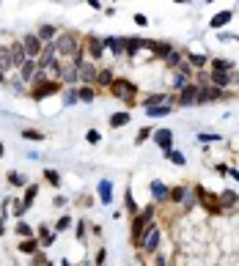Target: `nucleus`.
<instances>
[{
	"label": "nucleus",
	"mask_w": 239,
	"mask_h": 266,
	"mask_svg": "<svg viewBox=\"0 0 239 266\" xmlns=\"http://www.w3.org/2000/svg\"><path fill=\"white\" fill-rule=\"evenodd\" d=\"M154 222V203L151 206H146V209H141L138 214L132 217V244L138 247L141 244V239H143V233L148 231V225Z\"/></svg>",
	"instance_id": "1"
},
{
	"label": "nucleus",
	"mask_w": 239,
	"mask_h": 266,
	"mask_svg": "<svg viewBox=\"0 0 239 266\" xmlns=\"http://www.w3.org/2000/svg\"><path fill=\"white\" fill-rule=\"evenodd\" d=\"M107 91L113 93L116 99H121V102H127V105H135V93H138V85L132 83V80L127 77H116L110 83V88Z\"/></svg>",
	"instance_id": "2"
},
{
	"label": "nucleus",
	"mask_w": 239,
	"mask_h": 266,
	"mask_svg": "<svg viewBox=\"0 0 239 266\" xmlns=\"http://www.w3.org/2000/svg\"><path fill=\"white\" fill-rule=\"evenodd\" d=\"M160 244H162V228L157 222H151L148 225V231L143 233L138 250H141L143 255H154V252H160Z\"/></svg>",
	"instance_id": "3"
},
{
	"label": "nucleus",
	"mask_w": 239,
	"mask_h": 266,
	"mask_svg": "<svg viewBox=\"0 0 239 266\" xmlns=\"http://www.w3.org/2000/svg\"><path fill=\"white\" fill-rule=\"evenodd\" d=\"M173 105H179V107H195V105H206L204 102V88L201 85H195V83H190L184 91H179L176 93V102Z\"/></svg>",
	"instance_id": "4"
},
{
	"label": "nucleus",
	"mask_w": 239,
	"mask_h": 266,
	"mask_svg": "<svg viewBox=\"0 0 239 266\" xmlns=\"http://www.w3.org/2000/svg\"><path fill=\"white\" fill-rule=\"evenodd\" d=\"M195 189V198H198V206L201 209H206L209 214H223V206H220V198H217V192H209L206 187H192Z\"/></svg>",
	"instance_id": "5"
},
{
	"label": "nucleus",
	"mask_w": 239,
	"mask_h": 266,
	"mask_svg": "<svg viewBox=\"0 0 239 266\" xmlns=\"http://www.w3.org/2000/svg\"><path fill=\"white\" fill-rule=\"evenodd\" d=\"M96 74H99V66L91 63L88 58L77 63V83L80 85H94V88H96Z\"/></svg>",
	"instance_id": "6"
},
{
	"label": "nucleus",
	"mask_w": 239,
	"mask_h": 266,
	"mask_svg": "<svg viewBox=\"0 0 239 266\" xmlns=\"http://www.w3.org/2000/svg\"><path fill=\"white\" fill-rule=\"evenodd\" d=\"M83 49H85V55H88V61H91V63H96L99 58L107 52V49H105V42H102L99 36H88V39L83 42Z\"/></svg>",
	"instance_id": "7"
},
{
	"label": "nucleus",
	"mask_w": 239,
	"mask_h": 266,
	"mask_svg": "<svg viewBox=\"0 0 239 266\" xmlns=\"http://www.w3.org/2000/svg\"><path fill=\"white\" fill-rule=\"evenodd\" d=\"M20 44H22V49H25L28 61H36V58L42 55V49H44V44L39 42V36H36V33H25L20 39Z\"/></svg>",
	"instance_id": "8"
},
{
	"label": "nucleus",
	"mask_w": 239,
	"mask_h": 266,
	"mask_svg": "<svg viewBox=\"0 0 239 266\" xmlns=\"http://www.w3.org/2000/svg\"><path fill=\"white\" fill-rule=\"evenodd\" d=\"M146 52L151 61H165V58L173 52V44L170 42H148L146 39Z\"/></svg>",
	"instance_id": "9"
},
{
	"label": "nucleus",
	"mask_w": 239,
	"mask_h": 266,
	"mask_svg": "<svg viewBox=\"0 0 239 266\" xmlns=\"http://www.w3.org/2000/svg\"><path fill=\"white\" fill-rule=\"evenodd\" d=\"M61 91V83L58 80H44V83L33 85V91H30V99H36V102H42V99L52 96V93Z\"/></svg>",
	"instance_id": "10"
},
{
	"label": "nucleus",
	"mask_w": 239,
	"mask_h": 266,
	"mask_svg": "<svg viewBox=\"0 0 239 266\" xmlns=\"http://www.w3.org/2000/svg\"><path fill=\"white\" fill-rule=\"evenodd\" d=\"M209 83L215 85V88H228V85L239 83V74L237 71H209Z\"/></svg>",
	"instance_id": "11"
},
{
	"label": "nucleus",
	"mask_w": 239,
	"mask_h": 266,
	"mask_svg": "<svg viewBox=\"0 0 239 266\" xmlns=\"http://www.w3.org/2000/svg\"><path fill=\"white\" fill-rule=\"evenodd\" d=\"M151 137H154V143L162 148V154H165V151H170V148H173V143H176L173 129H168V126H162V129H154V132H151Z\"/></svg>",
	"instance_id": "12"
},
{
	"label": "nucleus",
	"mask_w": 239,
	"mask_h": 266,
	"mask_svg": "<svg viewBox=\"0 0 239 266\" xmlns=\"http://www.w3.org/2000/svg\"><path fill=\"white\" fill-rule=\"evenodd\" d=\"M143 49H146V39H141V36H129V39H124V55H129L132 61L141 55Z\"/></svg>",
	"instance_id": "13"
},
{
	"label": "nucleus",
	"mask_w": 239,
	"mask_h": 266,
	"mask_svg": "<svg viewBox=\"0 0 239 266\" xmlns=\"http://www.w3.org/2000/svg\"><path fill=\"white\" fill-rule=\"evenodd\" d=\"M217 198H220V206H223V214L239 209V195L234 189H223V192H217Z\"/></svg>",
	"instance_id": "14"
},
{
	"label": "nucleus",
	"mask_w": 239,
	"mask_h": 266,
	"mask_svg": "<svg viewBox=\"0 0 239 266\" xmlns=\"http://www.w3.org/2000/svg\"><path fill=\"white\" fill-rule=\"evenodd\" d=\"M36 71H39V66H36V61H25V66L22 69H17V77H20L22 85H28L36 80Z\"/></svg>",
	"instance_id": "15"
},
{
	"label": "nucleus",
	"mask_w": 239,
	"mask_h": 266,
	"mask_svg": "<svg viewBox=\"0 0 239 266\" xmlns=\"http://www.w3.org/2000/svg\"><path fill=\"white\" fill-rule=\"evenodd\" d=\"M96 195H99V203H105V206L113 203V181L110 178H102L96 184Z\"/></svg>",
	"instance_id": "16"
},
{
	"label": "nucleus",
	"mask_w": 239,
	"mask_h": 266,
	"mask_svg": "<svg viewBox=\"0 0 239 266\" xmlns=\"http://www.w3.org/2000/svg\"><path fill=\"white\" fill-rule=\"evenodd\" d=\"M148 192H151V198H154V203H168L170 187H165V184H162V181H151V187H148Z\"/></svg>",
	"instance_id": "17"
},
{
	"label": "nucleus",
	"mask_w": 239,
	"mask_h": 266,
	"mask_svg": "<svg viewBox=\"0 0 239 266\" xmlns=\"http://www.w3.org/2000/svg\"><path fill=\"white\" fill-rule=\"evenodd\" d=\"M231 20H234V11H231V8H225V11H217V14L209 20V28H212V30H220V28H225V25H228Z\"/></svg>",
	"instance_id": "18"
},
{
	"label": "nucleus",
	"mask_w": 239,
	"mask_h": 266,
	"mask_svg": "<svg viewBox=\"0 0 239 266\" xmlns=\"http://www.w3.org/2000/svg\"><path fill=\"white\" fill-rule=\"evenodd\" d=\"M184 61L190 63L195 71H204L206 66H209V58H206L204 52H187V55H184Z\"/></svg>",
	"instance_id": "19"
},
{
	"label": "nucleus",
	"mask_w": 239,
	"mask_h": 266,
	"mask_svg": "<svg viewBox=\"0 0 239 266\" xmlns=\"http://www.w3.org/2000/svg\"><path fill=\"white\" fill-rule=\"evenodd\" d=\"M8 49H11V63H14V69H22V66H25V61H28V55H25L22 44H20V42H14Z\"/></svg>",
	"instance_id": "20"
},
{
	"label": "nucleus",
	"mask_w": 239,
	"mask_h": 266,
	"mask_svg": "<svg viewBox=\"0 0 239 266\" xmlns=\"http://www.w3.org/2000/svg\"><path fill=\"white\" fill-rule=\"evenodd\" d=\"M105 42V49H110V55H124V39H119V36H107V39H102Z\"/></svg>",
	"instance_id": "21"
},
{
	"label": "nucleus",
	"mask_w": 239,
	"mask_h": 266,
	"mask_svg": "<svg viewBox=\"0 0 239 266\" xmlns=\"http://www.w3.org/2000/svg\"><path fill=\"white\" fill-rule=\"evenodd\" d=\"M36 36H39V42L42 44H52L55 42V36H58V28L55 25H42V28L36 30Z\"/></svg>",
	"instance_id": "22"
},
{
	"label": "nucleus",
	"mask_w": 239,
	"mask_h": 266,
	"mask_svg": "<svg viewBox=\"0 0 239 266\" xmlns=\"http://www.w3.org/2000/svg\"><path fill=\"white\" fill-rule=\"evenodd\" d=\"M223 99H228V93L223 91V88H215V85H206L204 88V102L209 105V102H223Z\"/></svg>",
	"instance_id": "23"
},
{
	"label": "nucleus",
	"mask_w": 239,
	"mask_h": 266,
	"mask_svg": "<svg viewBox=\"0 0 239 266\" xmlns=\"http://www.w3.org/2000/svg\"><path fill=\"white\" fill-rule=\"evenodd\" d=\"M237 63L225 61V58H209V71H234Z\"/></svg>",
	"instance_id": "24"
},
{
	"label": "nucleus",
	"mask_w": 239,
	"mask_h": 266,
	"mask_svg": "<svg viewBox=\"0 0 239 266\" xmlns=\"http://www.w3.org/2000/svg\"><path fill=\"white\" fill-rule=\"evenodd\" d=\"M39 247H42V244H39V239H20V252H22V255H30V258H33V255H36V252H39Z\"/></svg>",
	"instance_id": "25"
},
{
	"label": "nucleus",
	"mask_w": 239,
	"mask_h": 266,
	"mask_svg": "<svg viewBox=\"0 0 239 266\" xmlns=\"http://www.w3.org/2000/svg\"><path fill=\"white\" fill-rule=\"evenodd\" d=\"M129 121H132V115H129L127 110H121V112H113L107 124H110V129H121V126H127Z\"/></svg>",
	"instance_id": "26"
},
{
	"label": "nucleus",
	"mask_w": 239,
	"mask_h": 266,
	"mask_svg": "<svg viewBox=\"0 0 239 266\" xmlns=\"http://www.w3.org/2000/svg\"><path fill=\"white\" fill-rule=\"evenodd\" d=\"M6 178H8V184H11V187H20V189H25V187L30 184V181H28V176L20 173V170H8Z\"/></svg>",
	"instance_id": "27"
},
{
	"label": "nucleus",
	"mask_w": 239,
	"mask_h": 266,
	"mask_svg": "<svg viewBox=\"0 0 239 266\" xmlns=\"http://www.w3.org/2000/svg\"><path fill=\"white\" fill-rule=\"evenodd\" d=\"M36 195H39V184H28V187H25V192H22V206H25V209H30V206L36 203Z\"/></svg>",
	"instance_id": "28"
},
{
	"label": "nucleus",
	"mask_w": 239,
	"mask_h": 266,
	"mask_svg": "<svg viewBox=\"0 0 239 266\" xmlns=\"http://www.w3.org/2000/svg\"><path fill=\"white\" fill-rule=\"evenodd\" d=\"M77 99L83 102V105H91L94 99H96V88H94V85H80L77 88Z\"/></svg>",
	"instance_id": "29"
},
{
	"label": "nucleus",
	"mask_w": 239,
	"mask_h": 266,
	"mask_svg": "<svg viewBox=\"0 0 239 266\" xmlns=\"http://www.w3.org/2000/svg\"><path fill=\"white\" fill-rule=\"evenodd\" d=\"M182 63H184V52H182V49H176V47H173V52H170V55L165 58V66H168L170 71H176L179 66H182Z\"/></svg>",
	"instance_id": "30"
},
{
	"label": "nucleus",
	"mask_w": 239,
	"mask_h": 266,
	"mask_svg": "<svg viewBox=\"0 0 239 266\" xmlns=\"http://www.w3.org/2000/svg\"><path fill=\"white\" fill-rule=\"evenodd\" d=\"M0 71H14V63H11V49L8 47H0Z\"/></svg>",
	"instance_id": "31"
},
{
	"label": "nucleus",
	"mask_w": 239,
	"mask_h": 266,
	"mask_svg": "<svg viewBox=\"0 0 239 266\" xmlns=\"http://www.w3.org/2000/svg\"><path fill=\"white\" fill-rule=\"evenodd\" d=\"M124 209H127V214H132V217L138 214V211H141V209H138V203H135L132 187H127V189H124Z\"/></svg>",
	"instance_id": "32"
},
{
	"label": "nucleus",
	"mask_w": 239,
	"mask_h": 266,
	"mask_svg": "<svg viewBox=\"0 0 239 266\" xmlns=\"http://www.w3.org/2000/svg\"><path fill=\"white\" fill-rule=\"evenodd\" d=\"M160 105H168V96H165V93H151V96L143 99V110H148V107H160Z\"/></svg>",
	"instance_id": "33"
},
{
	"label": "nucleus",
	"mask_w": 239,
	"mask_h": 266,
	"mask_svg": "<svg viewBox=\"0 0 239 266\" xmlns=\"http://www.w3.org/2000/svg\"><path fill=\"white\" fill-rule=\"evenodd\" d=\"M195 140L201 143V146H212V143H223V137H220L217 132H198Z\"/></svg>",
	"instance_id": "34"
},
{
	"label": "nucleus",
	"mask_w": 239,
	"mask_h": 266,
	"mask_svg": "<svg viewBox=\"0 0 239 266\" xmlns=\"http://www.w3.org/2000/svg\"><path fill=\"white\" fill-rule=\"evenodd\" d=\"M165 159L173 162L176 168H184V165H187V159H184V154L179 151V148H170V151H165Z\"/></svg>",
	"instance_id": "35"
},
{
	"label": "nucleus",
	"mask_w": 239,
	"mask_h": 266,
	"mask_svg": "<svg viewBox=\"0 0 239 266\" xmlns=\"http://www.w3.org/2000/svg\"><path fill=\"white\" fill-rule=\"evenodd\" d=\"M14 233L20 239H33V228H30L25 220H17V225H14Z\"/></svg>",
	"instance_id": "36"
},
{
	"label": "nucleus",
	"mask_w": 239,
	"mask_h": 266,
	"mask_svg": "<svg viewBox=\"0 0 239 266\" xmlns=\"http://www.w3.org/2000/svg\"><path fill=\"white\" fill-rule=\"evenodd\" d=\"M113 80H116L113 69H99V74H96V85H102V88H110Z\"/></svg>",
	"instance_id": "37"
},
{
	"label": "nucleus",
	"mask_w": 239,
	"mask_h": 266,
	"mask_svg": "<svg viewBox=\"0 0 239 266\" xmlns=\"http://www.w3.org/2000/svg\"><path fill=\"white\" fill-rule=\"evenodd\" d=\"M170 112H173L170 105H160V107H148L146 115H151V118H165V115H170Z\"/></svg>",
	"instance_id": "38"
},
{
	"label": "nucleus",
	"mask_w": 239,
	"mask_h": 266,
	"mask_svg": "<svg viewBox=\"0 0 239 266\" xmlns=\"http://www.w3.org/2000/svg\"><path fill=\"white\" fill-rule=\"evenodd\" d=\"M184 195H187V187H170V195H168V203H182L184 200Z\"/></svg>",
	"instance_id": "39"
},
{
	"label": "nucleus",
	"mask_w": 239,
	"mask_h": 266,
	"mask_svg": "<svg viewBox=\"0 0 239 266\" xmlns=\"http://www.w3.org/2000/svg\"><path fill=\"white\" fill-rule=\"evenodd\" d=\"M195 206H198L195 189H192V187H187V195H184V200H182V209H184V211H190V209H195Z\"/></svg>",
	"instance_id": "40"
},
{
	"label": "nucleus",
	"mask_w": 239,
	"mask_h": 266,
	"mask_svg": "<svg viewBox=\"0 0 239 266\" xmlns=\"http://www.w3.org/2000/svg\"><path fill=\"white\" fill-rule=\"evenodd\" d=\"M44 181L49 184V187H61V173L52 168H44Z\"/></svg>",
	"instance_id": "41"
},
{
	"label": "nucleus",
	"mask_w": 239,
	"mask_h": 266,
	"mask_svg": "<svg viewBox=\"0 0 239 266\" xmlns=\"http://www.w3.org/2000/svg\"><path fill=\"white\" fill-rule=\"evenodd\" d=\"M72 225H74V220H72L69 214H64V217H61L55 225H52V231H55V233H64V231H69Z\"/></svg>",
	"instance_id": "42"
},
{
	"label": "nucleus",
	"mask_w": 239,
	"mask_h": 266,
	"mask_svg": "<svg viewBox=\"0 0 239 266\" xmlns=\"http://www.w3.org/2000/svg\"><path fill=\"white\" fill-rule=\"evenodd\" d=\"M20 137L22 140H30V143H39V140H44V132H39V129H22Z\"/></svg>",
	"instance_id": "43"
},
{
	"label": "nucleus",
	"mask_w": 239,
	"mask_h": 266,
	"mask_svg": "<svg viewBox=\"0 0 239 266\" xmlns=\"http://www.w3.org/2000/svg\"><path fill=\"white\" fill-rule=\"evenodd\" d=\"M80 99H77V88H66L64 91V107H74Z\"/></svg>",
	"instance_id": "44"
},
{
	"label": "nucleus",
	"mask_w": 239,
	"mask_h": 266,
	"mask_svg": "<svg viewBox=\"0 0 239 266\" xmlns=\"http://www.w3.org/2000/svg\"><path fill=\"white\" fill-rule=\"evenodd\" d=\"M151 132H154L151 126H141V129H138V137H135V146H143V143L151 137Z\"/></svg>",
	"instance_id": "45"
},
{
	"label": "nucleus",
	"mask_w": 239,
	"mask_h": 266,
	"mask_svg": "<svg viewBox=\"0 0 239 266\" xmlns=\"http://www.w3.org/2000/svg\"><path fill=\"white\" fill-rule=\"evenodd\" d=\"M74 225H77V228H74V236H77L80 242H83V239H85V233H88V220H77Z\"/></svg>",
	"instance_id": "46"
},
{
	"label": "nucleus",
	"mask_w": 239,
	"mask_h": 266,
	"mask_svg": "<svg viewBox=\"0 0 239 266\" xmlns=\"http://www.w3.org/2000/svg\"><path fill=\"white\" fill-rule=\"evenodd\" d=\"M11 211H14V217H17V220H22V217H25V211H28V209L22 206V200H11Z\"/></svg>",
	"instance_id": "47"
},
{
	"label": "nucleus",
	"mask_w": 239,
	"mask_h": 266,
	"mask_svg": "<svg viewBox=\"0 0 239 266\" xmlns=\"http://www.w3.org/2000/svg\"><path fill=\"white\" fill-rule=\"evenodd\" d=\"M85 140L91 143V146H96V143L102 140V134H99L96 129H88V132H85Z\"/></svg>",
	"instance_id": "48"
},
{
	"label": "nucleus",
	"mask_w": 239,
	"mask_h": 266,
	"mask_svg": "<svg viewBox=\"0 0 239 266\" xmlns=\"http://www.w3.org/2000/svg\"><path fill=\"white\" fill-rule=\"evenodd\" d=\"M105 258H107V250L105 247H99L96 250V266H105Z\"/></svg>",
	"instance_id": "49"
},
{
	"label": "nucleus",
	"mask_w": 239,
	"mask_h": 266,
	"mask_svg": "<svg viewBox=\"0 0 239 266\" xmlns=\"http://www.w3.org/2000/svg\"><path fill=\"white\" fill-rule=\"evenodd\" d=\"M220 42H239V36H234V33H220Z\"/></svg>",
	"instance_id": "50"
},
{
	"label": "nucleus",
	"mask_w": 239,
	"mask_h": 266,
	"mask_svg": "<svg viewBox=\"0 0 239 266\" xmlns=\"http://www.w3.org/2000/svg\"><path fill=\"white\" fill-rule=\"evenodd\" d=\"M30 264H33V266H44V255H42V252H36V255H33V261H30Z\"/></svg>",
	"instance_id": "51"
},
{
	"label": "nucleus",
	"mask_w": 239,
	"mask_h": 266,
	"mask_svg": "<svg viewBox=\"0 0 239 266\" xmlns=\"http://www.w3.org/2000/svg\"><path fill=\"white\" fill-rule=\"evenodd\" d=\"M135 25H148V17L146 14H135Z\"/></svg>",
	"instance_id": "52"
},
{
	"label": "nucleus",
	"mask_w": 239,
	"mask_h": 266,
	"mask_svg": "<svg viewBox=\"0 0 239 266\" xmlns=\"http://www.w3.org/2000/svg\"><path fill=\"white\" fill-rule=\"evenodd\" d=\"M88 6H91L94 11H102V8H105V3H99V0H88Z\"/></svg>",
	"instance_id": "53"
},
{
	"label": "nucleus",
	"mask_w": 239,
	"mask_h": 266,
	"mask_svg": "<svg viewBox=\"0 0 239 266\" xmlns=\"http://www.w3.org/2000/svg\"><path fill=\"white\" fill-rule=\"evenodd\" d=\"M52 206H66V198H64V195H58L55 200H52Z\"/></svg>",
	"instance_id": "54"
},
{
	"label": "nucleus",
	"mask_w": 239,
	"mask_h": 266,
	"mask_svg": "<svg viewBox=\"0 0 239 266\" xmlns=\"http://www.w3.org/2000/svg\"><path fill=\"white\" fill-rule=\"evenodd\" d=\"M228 176H231L234 181H239V170L237 168H228Z\"/></svg>",
	"instance_id": "55"
},
{
	"label": "nucleus",
	"mask_w": 239,
	"mask_h": 266,
	"mask_svg": "<svg viewBox=\"0 0 239 266\" xmlns=\"http://www.w3.org/2000/svg\"><path fill=\"white\" fill-rule=\"evenodd\" d=\"M217 173L220 176H228V165H217Z\"/></svg>",
	"instance_id": "56"
},
{
	"label": "nucleus",
	"mask_w": 239,
	"mask_h": 266,
	"mask_svg": "<svg viewBox=\"0 0 239 266\" xmlns=\"http://www.w3.org/2000/svg\"><path fill=\"white\" fill-rule=\"evenodd\" d=\"M3 233H6V225H3V217H0V236H3Z\"/></svg>",
	"instance_id": "57"
},
{
	"label": "nucleus",
	"mask_w": 239,
	"mask_h": 266,
	"mask_svg": "<svg viewBox=\"0 0 239 266\" xmlns=\"http://www.w3.org/2000/svg\"><path fill=\"white\" fill-rule=\"evenodd\" d=\"M0 85H6V74L3 71H0Z\"/></svg>",
	"instance_id": "58"
},
{
	"label": "nucleus",
	"mask_w": 239,
	"mask_h": 266,
	"mask_svg": "<svg viewBox=\"0 0 239 266\" xmlns=\"http://www.w3.org/2000/svg\"><path fill=\"white\" fill-rule=\"evenodd\" d=\"M61 266H72V261H69V258H64V261H61Z\"/></svg>",
	"instance_id": "59"
},
{
	"label": "nucleus",
	"mask_w": 239,
	"mask_h": 266,
	"mask_svg": "<svg viewBox=\"0 0 239 266\" xmlns=\"http://www.w3.org/2000/svg\"><path fill=\"white\" fill-rule=\"evenodd\" d=\"M3 154H6V148H3V143H0V156H3Z\"/></svg>",
	"instance_id": "60"
},
{
	"label": "nucleus",
	"mask_w": 239,
	"mask_h": 266,
	"mask_svg": "<svg viewBox=\"0 0 239 266\" xmlns=\"http://www.w3.org/2000/svg\"><path fill=\"white\" fill-rule=\"evenodd\" d=\"M44 266H55V264H52V261H44Z\"/></svg>",
	"instance_id": "61"
}]
</instances>
